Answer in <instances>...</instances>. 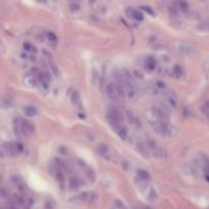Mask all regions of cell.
I'll list each match as a JSON object with an SVG mask.
<instances>
[{"instance_id":"cell-7","label":"cell","mask_w":209,"mask_h":209,"mask_svg":"<svg viewBox=\"0 0 209 209\" xmlns=\"http://www.w3.org/2000/svg\"><path fill=\"white\" fill-rule=\"evenodd\" d=\"M145 67L148 71H150V72L155 71L156 67H157V62H156V59L153 56H148L145 60Z\"/></svg>"},{"instance_id":"cell-28","label":"cell","mask_w":209,"mask_h":209,"mask_svg":"<svg viewBox=\"0 0 209 209\" xmlns=\"http://www.w3.org/2000/svg\"><path fill=\"white\" fill-rule=\"evenodd\" d=\"M10 209H15V208H10Z\"/></svg>"},{"instance_id":"cell-9","label":"cell","mask_w":209,"mask_h":209,"mask_svg":"<svg viewBox=\"0 0 209 209\" xmlns=\"http://www.w3.org/2000/svg\"><path fill=\"white\" fill-rule=\"evenodd\" d=\"M177 50H179L182 54L186 55V56H187V55H188V56H189V55L192 54L193 48L191 47L190 45L183 43V44H180V45H179V49H177Z\"/></svg>"},{"instance_id":"cell-25","label":"cell","mask_w":209,"mask_h":209,"mask_svg":"<svg viewBox=\"0 0 209 209\" xmlns=\"http://www.w3.org/2000/svg\"><path fill=\"white\" fill-rule=\"evenodd\" d=\"M156 84H157V86L159 87L160 89H163V88H164V87H165L164 83H163L162 81H157V83H156Z\"/></svg>"},{"instance_id":"cell-18","label":"cell","mask_w":209,"mask_h":209,"mask_svg":"<svg viewBox=\"0 0 209 209\" xmlns=\"http://www.w3.org/2000/svg\"><path fill=\"white\" fill-rule=\"evenodd\" d=\"M201 110H202V112L205 114V116H206L208 120H209V101L205 102L203 105H202Z\"/></svg>"},{"instance_id":"cell-13","label":"cell","mask_w":209,"mask_h":209,"mask_svg":"<svg viewBox=\"0 0 209 209\" xmlns=\"http://www.w3.org/2000/svg\"><path fill=\"white\" fill-rule=\"evenodd\" d=\"M24 111H25V113L27 114L28 116H35L36 114L38 113V110L35 106H26L25 109H24Z\"/></svg>"},{"instance_id":"cell-19","label":"cell","mask_w":209,"mask_h":209,"mask_svg":"<svg viewBox=\"0 0 209 209\" xmlns=\"http://www.w3.org/2000/svg\"><path fill=\"white\" fill-rule=\"evenodd\" d=\"M48 64H49V67L51 69V72H53L55 76H58V68L55 65V63L53 61H48Z\"/></svg>"},{"instance_id":"cell-5","label":"cell","mask_w":209,"mask_h":209,"mask_svg":"<svg viewBox=\"0 0 209 209\" xmlns=\"http://www.w3.org/2000/svg\"><path fill=\"white\" fill-rule=\"evenodd\" d=\"M38 81L41 84V86L43 87L44 89H48L50 86V82H51V76L50 75L46 72H40L37 76Z\"/></svg>"},{"instance_id":"cell-10","label":"cell","mask_w":209,"mask_h":209,"mask_svg":"<svg viewBox=\"0 0 209 209\" xmlns=\"http://www.w3.org/2000/svg\"><path fill=\"white\" fill-rule=\"evenodd\" d=\"M71 100H72V103L74 104L76 107H78V108H82L81 97H80L79 92H76V91L72 92V96H71Z\"/></svg>"},{"instance_id":"cell-8","label":"cell","mask_w":209,"mask_h":209,"mask_svg":"<svg viewBox=\"0 0 209 209\" xmlns=\"http://www.w3.org/2000/svg\"><path fill=\"white\" fill-rule=\"evenodd\" d=\"M97 151H98L99 154L104 158L109 159V150H108V146L101 143L98 146H97Z\"/></svg>"},{"instance_id":"cell-1","label":"cell","mask_w":209,"mask_h":209,"mask_svg":"<svg viewBox=\"0 0 209 209\" xmlns=\"http://www.w3.org/2000/svg\"><path fill=\"white\" fill-rule=\"evenodd\" d=\"M145 145L146 147H147L149 153L154 156L155 158L163 160L167 157V152L165 151V149H163L161 146H159L156 142L152 140H147V142L145 143Z\"/></svg>"},{"instance_id":"cell-4","label":"cell","mask_w":209,"mask_h":209,"mask_svg":"<svg viewBox=\"0 0 209 209\" xmlns=\"http://www.w3.org/2000/svg\"><path fill=\"white\" fill-rule=\"evenodd\" d=\"M106 95L110 100H114V101H118L120 100V96H118V93L116 91L115 88V84L114 83H108L106 86Z\"/></svg>"},{"instance_id":"cell-26","label":"cell","mask_w":209,"mask_h":209,"mask_svg":"<svg viewBox=\"0 0 209 209\" xmlns=\"http://www.w3.org/2000/svg\"><path fill=\"white\" fill-rule=\"evenodd\" d=\"M71 7H72H72H75L74 10H78V9L80 8V5H79V4H76V3H74V4H71Z\"/></svg>"},{"instance_id":"cell-16","label":"cell","mask_w":209,"mask_h":209,"mask_svg":"<svg viewBox=\"0 0 209 209\" xmlns=\"http://www.w3.org/2000/svg\"><path fill=\"white\" fill-rule=\"evenodd\" d=\"M23 46H24V49H25L26 51L31 52V53H37L36 47L33 46L32 44H30V43H24Z\"/></svg>"},{"instance_id":"cell-14","label":"cell","mask_w":209,"mask_h":209,"mask_svg":"<svg viewBox=\"0 0 209 209\" xmlns=\"http://www.w3.org/2000/svg\"><path fill=\"white\" fill-rule=\"evenodd\" d=\"M137 177H138V179L144 180V181H148L149 177H150V176H149V173L146 172V170L140 169V170H138V172H137Z\"/></svg>"},{"instance_id":"cell-11","label":"cell","mask_w":209,"mask_h":209,"mask_svg":"<svg viewBox=\"0 0 209 209\" xmlns=\"http://www.w3.org/2000/svg\"><path fill=\"white\" fill-rule=\"evenodd\" d=\"M24 83L29 87H35L37 85V80L33 76V74H28L26 75L25 78H24Z\"/></svg>"},{"instance_id":"cell-23","label":"cell","mask_w":209,"mask_h":209,"mask_svg":"<svg viewBox=\"0 0 209 209\" xmlns=\"http://www.w3.org/2000/svg\"><path fill=\"white\" fill-rule=\"evenodd\" d=\"M87 176H88V177H89V179L91 180V181H93L94 179H95V176H94V172H92L91 169H89L88 172H87Z\"/></svg>"},{"instance_id":"cell-15","label":"cell","mask_w":209,"mask_h":209,"mask_svg":"<svg viewBox=\"0 0 209 209\" xmlns=\"http://www.w3.org/2000/svg\"><path fill=\"white\" fill-rule=\"evenodd\" d=\"M80 185H81V183H80V181L76 179V177H72L71 180H69V187L72 188V189H79Z\"/></svg>"},{"instance_id":"cell-27","label":"cell","mask_w":209,"mask_h":209,"mask_svg":"<svg viewBox=\"0 0 209 209\" xmlns=\"http://www.w3.org/2000/svg\"><path fill=\"white\" fill-rule=\"evenodd\" d=\"M205 177H206L207 182H209V175H206V176H205Z\"/></svg>"},{"instance_id":"cell-6","label":"cell","mask_w":209,"mask_h":209,"mask_svg":"<svg viewBox=\"0 0 209 209\" xmlns=\"http://www.w3.org/2000/svg\"><path fill=\"white\" fill-rule=\"evenodd\" d=\"M127 15L128 17H131V19H134L136 20H142L144 19V15L140 11V10L138 9H133V8H128L127 9Z\"/></svg>"},{"instance_id":"cell-20","label":"cell","mask_w":209,"mask_h":209,"mask_svg":"<svg viewBox=\"0 0 209 209\" xmlns=\"http://www.w3.org/2000/svg\"><path fill=\"white\" fill-rule=\"evenodd\" d=\"M47 37H48V40H49L51 43H56V42H57V37L55 36L54 33L49 32L47 34Z\"/></svg>"},{"instance_id":"cell-21","label":"cell","mask_w":209,"mask_h":209,"mask_svg":"<svg viewBox=\"0 0 209 209\" xmlns=\"http://www.w3.org/2000/svg\"><path fill=\"white\" fill-rule=\"evenodd\" d=\"M114 204H115V207L117 209H127L125 205L120 200H115V201H114Z\"/></svg>"},{"instance_id":"cell-24","label":"cell","mask_w":209,"mask_h":209,"mask_svg":"<svg viewBox=\"0 0 209 209\" xmlns=\"http://www.w3.org/2000/svg\"><path fill=\"white\" fill-rule=\"evenodd\" d=\"M141 8H142L143 10H145V11H147L148 13H150V15H154V12H153V10H152L150 7H148V6H142Z\"/></svg>"},{"instance_id":"cell-17","label":"cell","mask_w":209,"mask_h":209,"mask_svg":"<svg viewBox=\"0 0 209 209\" xmlns=\"http://www.w3.org/2000/svg\"><path fill=\"white\" fill-rule=\"evenodd\" d=\"M177 6H179V9L182 10L183 12H188V10H189V5H188L187 2H184V1H181L177 3Z\"/></svg>"},{"instance_id":"cell-22","label":"cell","mask_w":209,"mask_h":209,"mask_svg":"<svg viewBox=\"0 0 209 209\" xmlns=\"http://www.w3.org/2000/svg\"><path fill=\"white\" fill-rule=\"evenodd\" d=\"M148 198H149V200H151V201H154L156 199V193L154 190H151V192L149 193Z\"/></svg>"},{"instance_id":"cell-2","label":"cell","mask_w":209,"mask_h":209,"mask_svg":"<svg viewBox=\"0 0 209 209\" xmlns=\"http://www.w3.org/2000/svg\"><path fill=\"white\" fill-rule=\"evenodd\" d=\"M3 150H4L7 155L15 156L20 154L24 151V147L20 143H15V142H7L3 144Z\"/></svg>"},{"instance_id":"cell-12","label":"cell","mask_w":209,"mask_h":209,"mask_svg":"<svg viewBox=\"0 0 209 209\" xmlns=\"http://www.w3.org/2000/svg\"><path fill=\"white\" fill-rule=\"evenodd\" d=\"M172 74L176 79H181L184 75V69L180 64H176L175 67H172Z\"/></svg>"},{"instance_id":"cell-3","label":"cell","mask_w":209,"mask_h":209,"mask_svg":"<svg viewBox=\"0 0 209 209\" xmlns=\"http://www.w3.org/2000/svg\"><path fill=\"white\" fill-rule=\"evenodd\" d=\"M35 128L34 124H32L31 121L27 120H23L22 118V133H23V137H29V136L33 135L35 133Z\"/></svg>"}]
</instances>
